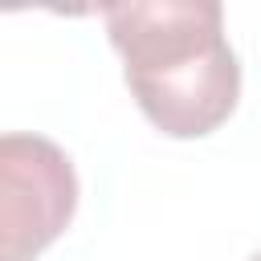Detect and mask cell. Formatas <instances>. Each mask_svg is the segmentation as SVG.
<instances>
[{"label":"cell","instance_id":"obj_1","mask_svg":"<svg viewBox=\"0 0 261 261\" xmlns=\"http://www.w3.org/2000/svg\"><path fill=\"white\" fill-rule=\"evenodd\" d=\"M122 77L147 122L171 139L212 135L241 98V61L216 0H130L102 8Z\"/></svg>","mask_w":261,"mask_h":261},{"label":"cell","instance_id":"obj_3","mask_svg":"<svg viewBox=\"0 0 261 261\" xmlns=\"http://www.w3.org/2000/svg\"><path fill=\"white\" fill-rule=\"evenodd\" d=\"M249 261H261V253H253V257H249Z\"/></svg>","mask_w":261,"mask_h":261},{"label":"cell","instance_id":"obj_2","mask_svg":"<svg viewBox=\"0 0 261 261\" xmlns=\"http://www.w3.org/2000/svg\"><path fill=\"white\" fill-rule=\"evenodd\" d=\"M77 212L65 147L33 130L0 135V261H37Z\"/></svg>","mask_w":261,"mask_h":261}]
</instances>
